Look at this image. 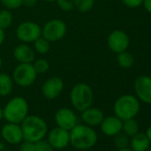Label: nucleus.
<instances>
[{
    "label": "nucleus",
    "mask_w": 151,
    "mask_h": 151,
    "mask_svg": "<svg viewBox=\"0 0 151 151\" xmlns=\"http://www.w3.org/2000/svg\"><path fill=\"white\" fill-rule=\"evenodd\" d=\"M117 151H132L131 148L125 147V148H121V149H117Z\"/></svg>",
    "instance_id": "nucleus-37"
},
{
    "label": "nucleus",
    "mask_w": 151,
    "mask_h": 151,
    "mask_svg": "<svg viewBox=\"0 0 151 151\" xmlns=\"http://www.w3.org/2000/svg\"><path fill=\"white\" fill-rule=\"evenodd\" d=\"M2 149H4V145L0 143V150H2Z\"/></svg>",
    "instance_id": "nucleus-40"
},
{
    "label": "nucleus",
    "mask_w": 151,
    "mask_h": 151,
    "mask_svg": "<svg viewBox=\"0 0 151 151\" xmlns=\"http://www.w3.org/2000/svg\"><path fill=\"white\" fill-rule=\"evenodd\" d=\"M38 3V0H23V6L29 8L35 7Z\"/></svg>",
    "instance_id": "nucleus-32"
},
{
    "label": "nucleus",
    "mask_w": 151,
    "mask_h": 151,
    "mask_svg": "<svg viewBox=\"0 0 151 151\" xmlns=\"http://www.w3.org/2000/svg\"><path fill=\"white\" fill-rule=\"evenodd\" d=\"M69 100L73 108L79 112L91 107L93 102V92L86 83L76 84L70 90Z\"/></svg>",
    "instance_id": "nucleus-4"
},
{
    "label": "nucleus",
    "mask_w": 151,
    "mask_h": 151,
    "mask_svg": "<svg viewBox=\"0 0 151 151\" xmlns=\"http://www.w3.org/2000/svg\"><path fill=\"white\" fill-rule=\"evenodd\" d=\"M129 146L132 151H147L150 147V142L143 132H137L130 139Z\"/></svg>",
    "instance_id": "nucleus-18"
},
{
    "label": "nucleus",
    "mask_w": 151,
    "mask_h": 151,
    "mask_svg": "<svg viewBox=\"0 0 151 151\" xmlns=\"http://www.w3.org/2000/svg\"><path fill=\"white\" fill-rule=\"evenodd\" d=\"M4 118V113H3V109L0 107V121Z\"/></svg>",
    "instance_id": "nucleus-36"
},
{
    "label": "nucleus",
    "mask_w": 151,
    "mask_h": 151,
    "mask_svg": "<svg viewBox=\"0 0 151 151\" xmlns=\"http://www.w3.org/2000/svg\"><path fill=\"white\" fill-rule=\"evenodd\" d=\"M130 45V38L124 30L115 29L108 37V46L116 53L126 51Z\"/></svg>",
    "instance_id": "nucleus-9"
},
{
    "label": "nucleus",
    "mask_w": 151,
    "mask_h": 151,
    "mask_svg": "<svg viewBox=\"0 0 151 151\" xmlns=\"http://www.w3.org/2000/svg\"><path fill=\"white\" fill-rule=\"evenodd\" d=\"M146 135H147V139H148V140H149V142L151 144V125L147 129Z\"/></svg>",
    "instance_id": "nucleus-35"
},
{
    "label": "nucleus",
    "mask_w": 151,
    "mask_h": 151,
    "mask_svg": "<svg viewBox=\"0 0 151 151\" xmlns=\"http://www.w3.org/2000/svg\"><path fill=\"white\" fill-rule=\"evenodd\" d=\"M147 151H151V147H149V148H148V149H147Z\"/></svg>",
    "instance_id": "nucleus-43"
},
{
    "label": "nucleus",
    "mask_w": 151,
    "mask_h": 151,
    "mask_svg": "<svg viewBox=\"0 0 151 151\" xmlns=\"http://www.w3.org/2000/svg\"><path fill=\"white\" fill-rule=\"evenodd\" d=\"M69 144L78 150L93 148L98 140V135L93 127L85 124H78L69 131Z\"/></svg>",
    "instance_id": "nucleus-1"
},
{
    "label": "nucleus",
    "mask_w": 151,
    "mask_h": 151,
    "mask_svg": "<svg viewBox=\"0 0 151 151\" xmlns=\"http://www.w3.org/2000/svg\"><path fill=\"white\" fill-rule=\"evenodd\" d=\"M3 113L6 122L21 124L29 115L28 101L22 96H15L8 101L3 108Z\"/></svg>",
    "instance_id": "nucleus-3"
},
{
    "label": "nucleus",
    "mask_w": 151,
    "mask_h": 151,
    "mask_svg": "<svg viewBox=\"0 0 151 151\" xmlns=\"http://www.w3.org/2000/svg\"><path fill=\"white\" fill-rule=\"evenodd\" d=\"M43 1L46 3H52V2H56V0H43Z\"/></svg>",
    "instance_id": "nucleus-39"
},
{
    "label": "nucleus",
    "mask_w": 151,
    "mask_h": 151,
    "mask_svg": "<svg viewBox=\"0 0 151 151\" xmlns=\"http://www.w3.org/2000/svg\"><path fill=\"white\" fill-rule=\"evenodd\" d=\"M104 113L103 111L96 107H89L86 109L83 110L81 112V118L85 124L95 127L101 124L104 118Z\"/></svg>",
    "instance_id": "nucleus-16"
},
{
    "label": "nucleus",
    "mask_w": 151,
    "mask_h": 151,
    "mask_svg": "<svg viewBox=\"0 0 151 151\" xmlns=\"http://www.w3.org/2000/svg\"><path fill=\"white\" fill-rule=\"evenodd\" d=\"M134 91L139 101L151 104V77L141 76L134 81Z\"/></svg>",
    "instance_id": "nucleus-13"
},
{
    "label": "nucleus",
    "mask_w": 151,
    "mask_h": 151,
    "mask_svg": "<svg viewBox=\"0 0 151 151\" xmlns=\"http://www.w3.org/2000/svg\"><path fill=\"white\" fill-rule=\"evenodd\" d=\"M15 34L22 43L30 44L42 36V28L35 22L26 21L18 25Z\"/></svg>",
    "instance_id": "nucleus-7"
},
{
    "label": "nucleus",
    "mask_w": 151,
    "mask_h": 151,
    "mask_svg": "<svg viewBox=\"0 0 151 151\" xmlns=\"http://www.w3.org/2000/svg\"><path fill=\"white\" fill-rule=\"evenodd\" d=\"M12 78L15 85L26 88L35 83L37 78V73L32 63H19L13 71Z\"/></svg>",
    "instance_id": "nucleus-6"
},
{
    "label": "nucleus",
    "mask_w": 151,
    "mask_h": 151,
    "mask_svg": "<svg viewBox=\"0 0 151 151\" xmlns=\"http://www.w3.org/2000/svg\"><path fill=\"white\" fill-rule=\"evenodd\" d=\"M2 6L7 10H17L23 6V0H0Z\"/></svg>",
    "instance_id": "nucleus-27"
},
{
    "label": "nucleus",
    "mask_w": 151,
    "mask_h": 151,
    "mask_svg": "<svg viewBox=\"0 0 151 151\" xmlns=\"http://www.w3.org/2000/svg\"><path fill=\"white\" fill-rule=\"evenodd\" d=\"M33 67L36 70V72L38 74H45L46 73L49 68H50V65H49V62L45 60V59H37V60H35L33 62Z\"/></svg>",
    "instance_id": "nucleus-26"
},
{
    "label": "nucleus",
    "mask_w": 151,
    "mask_h": 151,
    "mask_svg": "<svg viewBox=\"0 0 151 151\" xmlns=\"http://www.w3.org/2000/svg\"><path fill=\"white\" fill-rule=\"evenodd\" d=\"M14 17L10 10L3 9L0 10V28L2 29H6L13 24Z\"/></svg>",
    "instance_id": "nucleus-23"
},
{
    "label": "nucleus",
    "mask_w": 151,
    "mask_h": 151,
    "mask_svg": "<svg viewBox=\"0 0 151 151\" xmlns=\"http://www.w3.org/2000/svg\"><path fill=\"white\" fill-rule=\"evenodd\" d=\"M116 60L118 65L123 68H129L134 64V58L132 53L127 51H124L122 52L117 53Z\"/></svg>",
    "instance_id": "nucleus-20"
},
{
    "label": "nucleus",
    "mask_w": 151,
    "mask_h": 151,
    "mask_svg": "<svg viewBox=\"0 0 151 151\" xmlns=\"http://www.w3.org/2000/svg\"><path fill=\"white\" fill-rule=\"evenodd\" d=\"M0 151H14V150H12V149H2Z\"/></svg>",
    "instance_id": "nucleus-41"
},
{
    "label": "nucleus",
    "mask_w": 151,
    "mask_h": 151,
    "mask_svg": "<svg viewBox=\"0 0 151 151\" xmlns=\"http://www.w3.org/2000/svg\"><path fill=\"white\" fill-rule=\"evenodd\" d=\"M58 7L64 12H69L75 8L74 0H56Z\"/></svg>",
    "instance_id": "nucleus-28"
},
{
    "label": "nucleus",
    "mask_w": 151,
    "mask_h": 151,
    "mask_svg": "<svg viewBox=\"0 0 151 151\" xmlns=\"http://www.w3.org/2000/svg\"><path fill=\"white\" fill-rule=\"evenodd\" d=\"M14 57L19 63H32L35 60L36 52L29 45L22 43L14 49Z\"/></svg>",
    "instance_id": "nucleus-17"
},
{
    "label": "nucleus",
    "mask_w": 151,
    "mask_h": 151,
    "mask_svg": "<svg viewBox=\"0 0 151 151\" xmlns=\"http://www.w3.org/2000/svg\"><path fill=\"white\" fill-rule=\"evenodd\" d=\"M81 151H92L91 149H86V150H81Z\"/></svg>",
    "instance_id": "nucleus-42"
},
{
    "label": "nucleus",
    "mask_w": 151,
    "mask_h": 151,
    "mask_svg": "<svg viewBox=\"0 0 151 151\" xmlns=\"http://www.w3.org/2000/svg\"><path fill=\"white\" fill-rule=\"evenodd\" d=\"M32 44L34 51L38 54H46L47 52H49L51 49V42H49L42 36Z\"/></svg>",
    "instance_id": "nucleus-21"
},
{
    "label": "nucleus",
    "mask_w": 151,
    "mask_h": 151,
    "mask_svg": "<svg viewBox=\"0 0 151 151\" xmlns=\"http://www.w3.org/2000/svg\"><path fill=\"white\" fill-rule=\"evenodd\" d=\"M20 151H35V143L23 139L20 143Z\"/></svg>",
    "instance_id": "nucleus-30"
},
{
    "label": "nucleus",
    "mask_w": 151,
    "mask_h": 151,
    "mask_svg": "<svg viewBox=\"0 0 151 151\" xmlns=\"http://www.w3.org/2000/svg\"><path fill=\"white\" fill-rule=\"evenodd\" d=\"M14 82L12 76L7 73L0 72V96L6 97L10 95L14 89Z\"/></svg>",
    "instance_id": "nucleus-19"
},
{
    "label": "nucleus",
    "mask_w": 151,
    "mask_h": 151,
    "mask_svg": "<svg viewBox=\"0 0 151 151\" xmlns=\"http://www.w3.org/2000/svg\"><path fill=\"white\" fill-rule=\"evenodd\" d=\"M1 136L5 141L11 145H18L24 139L21 124L8 122L2 127Z\"/></svg>",
    "instance_id": "nucleus-14"
},
{
    "label": "nucleus",
    "mask_w": 151,
    "mask_h": 151,
    "mask_svg": "<svg viewBox=\"0 0 151 151\" xmlns=\"http://www.w3.org/2000/svg\"><path fill=\"white\" fill-rule=\"evenodd\" d=\"M2 66H3V60H2L1 56H0V70L2 68Z\"/></svg>",
    "instance_id": "nucleus-38"
},
{
    "label": "nucleus",
    "mask_w": 151,
    "mask_h": 151,
    "mask_svg": "<svg viewBox=\"0 0 151 151\" xmlns=\"http://www.w3.org/2000/svg\"><path fill=\"white\" fill-rule=\"evenodd\" d=\"M123 121L116 116H109L103 118L101 123V130L106 136L114 137L118 132H122Z\"/></svg>",
    "instance_id": "nucleus-15"
},
{
    "label": "nucleus",
    "mask_w": 151,
    "mask_h": 151,
    "mask_svg": "<svg viewBox=\"0 0 151 151\" xmlns=\"http://www.w3.org/2000/svg\"><path fill=\"white\" fill-rule=\"evenodd\" d=\"M69 131L55 127L47 132V141L54 149H63L69 145Z\"/></svg>",
    "instance_id": "nucleus-12"
},
{
    "label": "nucleus",
    "mask_w": 151,
    "mask_h": 151,
    "mask_svg": "<svg viewBox=\"0 0 151 151\" xmlns=\"http://www.w3.org/2000/svg\"><path fill=\"white\" fill-rule=\"evenodd\" d=\"M142 5L144 6V8L147 12L151 14V0H143Z\"/></svg>",
    "instance_id": "nucleus-33"
},
{
    "label": "nucleus",
    "mask_w": 151,
    "mask_h": 151,
    "mask_svg": "<svg viewBox=\"0 0 151 151\" xmlns=\"http://www.w3.org/2000/svg\"><path fill=\"white\" fill-rule=\"evenodd\" d=\"M35 151H54V148L47 140L41 139L35 143Z\"/></svg>",
    "instance_id": "nucleus-29"
},
{
    "label": "nucleus",
    "mask_w": 151,
    "mask_h": 151,
    "mask_svg": "<svg viewBox=\"0 0 151 151\" xmlns=\"http://www.w3.org/2000/svg\"><path fill=\"white\" fill-rule=\"evenodd\" d=\"M54 121L58 127L70 131L78 124V116L69 108H60L54 114Z\"/></svg>",
    "instance_id": "nucleus-10"
},
{
    "label": "nucleus",
    "mask_w": 151,
    "mask_h": 151,
    "mask_svg": "<svg viewBox=\"0 0 151 151\" xmlns=\"http://www.w3.org/2000/svg\"><path fill=\"white\" fill-rule=\"evenodd\" d=\"M5 38H6V33H5V30L2 29L0 28V46L2 45V44L4 43L5 41Z\"/></svg>",
    "instance_id": "nucleus-34"
},
{
    "label": "nucleus",
    "mask_w": 151,
    "mask_h": 151,
    "mask_svg": "<svg viewBox=\"0 0 151 151\" xmlns=\"http://www.w3.org/2000/svg\"><path fill=\"white\" fill-rule=\"evenodd\" d=\"M95 0H74L75 8L81 13L91 11L94 6Z\"/></svg>",
    "instance_id": "nucleus-24"
},
{
    "label": "nucleus",
    "mask_w": 151,
    "mask_h": 151,
    "mask_svg": "<svg viewBox=\"0 0 151 151\" xmlns=\"http://www.w3.org/2000/svg\"><path fill=\"white\" fill-rule=\"evenodd\" d=\"M67 25L60 19H52L45 22L42 28V37L49 42H57L62 39L67 34Z\"/></svg>",
    "instance_id": "nucleus-8"
},
{
    "label": "nucleus",
    "mask_w": 151,
    "mask_h": 151,
    "mask_svg": "<svg viewBox=\"0 0 151 151\" xmlns=\"http://www.w3.org/2000/svg\"><path fill=\"white\" fill-rule=\"evenodd\" d=\"M114 143L117 149L128 147L130 143V137L124 132H120L114 136Z\"/></svg>",
    "instance_id": "nucleus-25"
},
{
    "label": "nucleus",
    "mask_w": 151,
    "mask_h": 151,
    "mask_svg": "<svg viewBox=\"0 0 151 151\" xmlns=\"http://www.w3.org/2000/svg\"><path fill=\"white\" fill-rule=\"evenodd\" d=\"M23 139L31 142H37L47 135L48 125L39 116L28 115L21 124Z\"/></svg>",
    "instance_id": "nucleus-2"
},
{
    "label": "nucleus",
    "mask_w": 151,
    "mask_h": 151,
    "mask_svg": "<svg viewBox=\"0 0 151 151\" xmlns=\"http://www.w3.org/2000/svg\"><path fill=\"white\" fill-rule=\"evenodd\" d=\"M123 4L129 8H137L142 5L143 0H122Z\"/></svg>",
    "instance_id": "nucleus-31"
},
{
    "label": "nucleus",
    "mask_w": 151,
    "mask_h": 151,
    "mask_svg": "<svg viewBox=\"0 0 151 151\" xmlns=\"http://www.w3.org/2000/svg\"><path fill=\"white\" fill-rule=\"evenodd\" d=\"M140 109L139 101L132 94L120 96L114 103V113L122 121L134 118Z\"/></svg>",
    "instance_id": "nucleus-5"
},
{
    "label": "nucleus",
    "mask_w": 151,
    "mask_h": 151,
    "mask_svg": "<svg viewBox=\"0 0 151 151\" xmlns=\"http://www.w3.org/2000/svg\"><path fill=\"white\" fill-rule=\"evenodd\" d=\"M122 132H124L129 137L135 135L139 132V124L134 118H130L123 121L122 124Z\"/></svg>",
    "instance_id": "nucleus-22"
},
{
    "label": "nucleus",
    "mask_w": 151,
    "mask_h": 151,
    "mask_svg": "<svg viewBox=\"0 0 151 151\" xmlns=\"http://www.w3.org/2000/svg\"><path fill=\"white\" fill-rule=\"evenodd\" d=\"M64 89V82L60 77H51L42 86V94L47 100H55Z\"/></svg>",
    "instance_id": "nucleus-11"
}]
</instances>
